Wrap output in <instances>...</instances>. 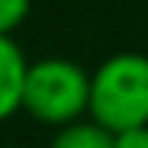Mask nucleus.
Here are the masks:
<instances>
[{
	"mask_svg": "<svg viewBox=\"0 0 148 148\" xmlns=\"http://www.w3.org/2000/svg\"><path fill=\"white\" fill-rule=\"evenodd\" d=\"M92 74L71 59L46 56L28 65L22 111L43 127H65L90 114Z\"/></svg>",
	"mask_w": 148,
	"mask_h": 148,
	"instance_id": "nucleus-1",
	"label": "nucleus"
},
{
	"mask_svg": "<svg viewBox=\"0 0 148 148\" xmlns=\"http://www.w3.org/2000/svg\"><path fill=\"white\" fill-rule=\"evenodd\" d=\"M90 117L111 133L148 123V56L114 53L92 71Z\"/></svg>",
	"mask_w": 148,
	"mask_h": 148,
	"instance_id": "nucleus-2",
	"label": "nucleus"
},
{
	"mask_svg": "<svg viewBox=\"0 0 148 148\" xmlns=\"http://www.w3.org/2000/svg\"><path fill=\"white\" fill-rule=\"evenodd\" d=\"M28 59L12 34H0V123L22 111V90H25Z\"/></svg>",
	"mask_w": 148,
	"mask_h": 148,
	"instance_id": "nucleus-3",
	"label": "nucleus"
},
{
	"mask_svg": "<svg viewBox=\"0 0 148 148\" xmlns=\"http://www.w3.org/2000/svg\"><path fill=\"white\" fill-rule=\"evenodd\" d=\"M49 148H114V133L96 120H74L56 130Z\"/></svg>",
	"mask_w": 148,
	"mask_h": 148,
	"instance_id": "nucleus-4",
	"label": "nucleus"
},
{
	"mask_svg": "<svg viewBox=\"0 0 148 148\" xmlns=\"http://www.w3.org/2000/svg\"><path fill=\"white\" fill-rule=\"evenodd\" d=\"M31 12V0H0V34H16Z\"/></svg>",
	"mask_w": 148,
	"mask_h": 148,
	"instance_id": "nucleus-5",
	"label": "nucleus"
},
{
	"mask_svg": "<svg viewBox=\"0 0 148 148\" xmlns=\"http://www.w3.org/2000/svg\"><path fill=\"white\" fill-rule=\"evenodd\" d=\"M114 148H148V123L114 133Z\"/></svg>",
	"mask_w": 148,
	"mask_h": 148,
	"instance_id": "nucleus-6",
	"label": "nucleus"
}]
</instances>
